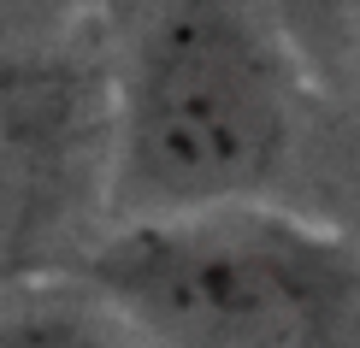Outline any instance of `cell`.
Returning <instances> with one entry per match:
<instances>
[{"instance_id": "6da1fadb", "label": "cell", "mask_w": 360, "mask_h": 348, "mask_svg": "<svg viewBox=\"0 0 360 348\" xmlns=\"http://www.w3.org/2000/svg\"><path fill=\"white\" fill-rule=\"evenodd\" d=\"M95 278L154 348H360V260L278 213H166L118 236Z\"/></svg>"}, {"instance_id": "7a4b0ae2", "label": "cell", "mask_w": 360, "mask_h": 348, "mask_svg": "<svg viewBox=\"0 0 360 348\" xmlns=\"http://www.w3.org/2000/svg\"><path fill=\"white\" fill-rule=\"evenodd\" d=\"M283 101L254 41L213 12H184L148 41L130 89V177L177 213L231 207L272 172Z\"/></svg>"}]
</instances>
